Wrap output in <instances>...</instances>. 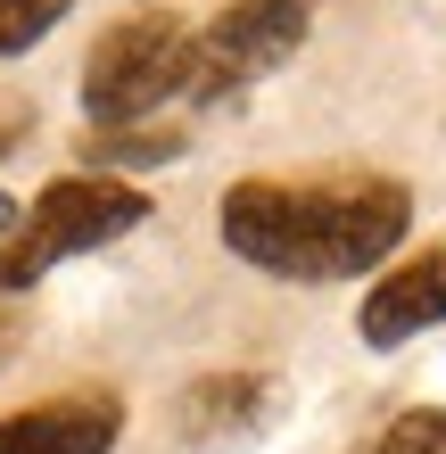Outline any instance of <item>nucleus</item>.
I'll return each instance as SVG.
<instances>
[{
	"mask_svg": "<svg viewBox=\"0 0 446 454\" xmlns=\"http://www.w3.org/2000/svg\"><path fill=\"white\" fill-rule=\"evenodd\" d=\"M223 248L273 281H356L413 231L397 174H248L215 207Z\"/></svg>",
	"mask_w": 446,
	"mask_h": 454,
	"instance_id": "1",
	"label": "nucleus"
},
{
	"mask_svg": "<svg viewBox=\"0 0 446 454\" xmlns=\"http://www.w3.org/2000/svg\"><path fill=\"white\" fill-rule=\"evenodd\" d=\"M116 438H124V396L108 388H74L0 421V454H116Z\"/></svg>",
	"mask_w": 446,
	"mask_h": 454,
	"instance_id": "6",
	"label": "nucleus"
},
{
	"mask_svg": "<svg viewBox=\"0 0 446 454\" xmlns=\"http://www.w3.org/2000/svg\"><path fill=\"white\" fill-rule=\"evenodd\" d=\"M281 413V380L273 372H207L174 396V438L182 446H240Z\"/></svg>",
	"mask_w": 446,
	"mask_h": 454,
	"instance_id": "5",
	"label": "nucleus"
},
{
	"mask_svg": "<svg viewBox=\"0 0 446 454\" xmlns=\"http://www.w3.org/2000/svg\"><path fill=\"white\" fill-rule=\"evenodd\" d=\"M141 223H149V199L133 191V182H116V174H67V182H50V191L25 207L17 239L0 248V298L34 289L50 264L91 256V248H108V239H124V231H141Z\"/></svg>",
	"mask_w": 446,
	"mask_h": 454,
	"instance_id": "3",
	"label": "nucleus"
},
{
	"mask_svg": "<svg viewBox=\"0 0 446 454\" xmlns=\"http://www.w3.org/2000/svg\"><path fill=\"white\" fill-rule=\"evenodd\" d=\"M438 323H446V239L422 248V256H405L397 273H380L364 289V314H356L364 347H405V339H422Z\"/></svg>",
	"mask_w": 446,
	"mask_h": 454,
	"instance_id": "7",
	"label": "nucleus"
},
{
	"mask_svg": "<svg viewBox=\"0 0 446 454\" xmlns=\"http://www.w3.org/2000/svg\"><path fill=\"white\" fill-rule=\"evenodd\" d=\"M25 132H34V99L0 91V157H17V149H25Z\"/></svg>",
	"mask_w": 446,
	"mask_h": 454,
	"instance_id": "11",
	"label": "nucleus"
},
{
	"mask_svg": "<svg viewBox=\"0 0 446 454\" xmlns=\"http://www.w3.org/2000/svg\"><path fill=\"white\" fill-rule=\"evenodd\" d=\"M191 42L199 34L174 9L116 17L108 34L91 42V59H83V116L99 132H124V124L157 116L174 91H191Z\"/></svg>",
	"mask_w": 446,
	"mask_h": 454,
	"instance_id": "2",
	"label": "nucleus"
},
{
	"mask_svg": "<svg viewBox=\"0 0 446 454\" xmlns=\"http://www.w3.org/2000/svg\"><path fill=\"white\" fill-rule=\"evenodd\" d=\"M191 141L182 132H157V124H124V132H83V157L91 166H166Z\"/></svg>",
	"mask_w": 446,
	"mask_h": 454,
	"instance_id": "8",
	"label": "nucleus"
},
{
	"mask_svg": "<svg viewBox=\"0 0 446 454\" xmlns=\"http://www.w3.org/2000/svg\"><path fill=\"white\" fill-rule=\"evenodd\" d=\"M372 454H446V405H413L380 430Z\"/></svg>",
	"mask_w": 446,
	"mask_h": 454,
	"instance_id": "10",
	"label": "nucleus"
},
{
	"mask_svg": "<svg viewBox=\"0 0 446 454\" xmlns=\"http://www.w3.org/2000/svg\"><path fill=\"white\" fill-rule=\"evenodd\" d=\"M74 0H0V59H17V50H34L50 25H59Z\"/></svg>",
	"mask_w": 446,
	"mask_h": 454,
	"instance_id": "9",
	"label": "nucleus"
},
{
	"mask_svg": "<svg viewBox=\"0 0 446 454\" xmlns=\"http://www.w3.org/2000/svg\"><path fill=\"white\" fill-rule=\"evenodd\" d=\"M306 25H314V0H223L215 25H199L191 42V99H231L265 83L273 67L298 59Z\"/></svg>",
	"mask_w": 446,
	"mask_h": 454,
	"instance_id": "4",
	"label": "nucleus"
}]
</instances>
